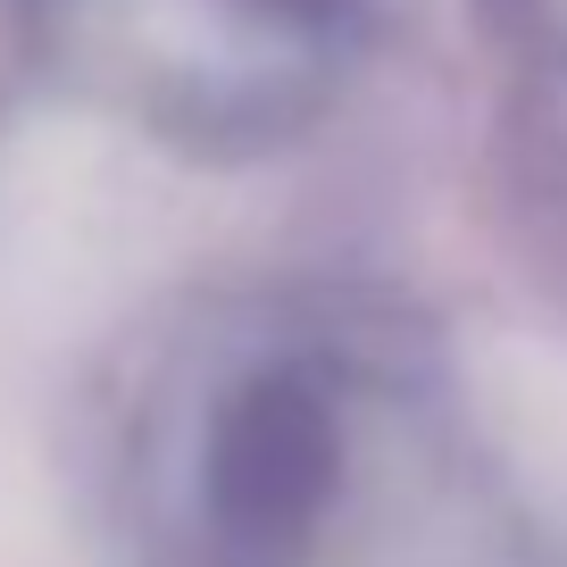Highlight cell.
Masks as SVG:
<instances>
[{
  "mask_svg": "<svg viewBox=\"0 0 567 567\" xmlns=\"http://www.w3.org/2000/svg\"><path fill=\"white\" fill-rule=\"evenodd\" d=\"M51 75L42 59V0H0V134L18 125L25 92Z\"/></svg>",
  "mask_w": 567,
  "mask_h": 567,
  "instance_id": "cell-3",
  "label": "cell"
},
{
  "mask_svg": "<svg viewBox=\"0 0 567 567\" xmlns=\"http://www.w3.org/2000/svg\"><path fill=\"white\" fill-rule=\"evenodd\" d=\"M384 0H42V59L200 167L292 151L342 109Z\"/></svg>",
  "mask_w": 567,
  "mask_h": 567,
  "instance_id": "cell-2",
  "label": "cell"
},
{
  "mask_svg": "<svg viewBox=\"0 0 567 567\" xmlns=\"http://www.w3.org/2000/svg\"><path fill=\"white\" fill-rule=\"evenodd\" d=\"M75 451L117 567H550L443 326L334 267L142 309Z\"/></svg>",
  "mask_w": 567,
  "mask_h": 567,
  "instance_id": "cell-1",
  "label": "cell"
}]
</instances>
